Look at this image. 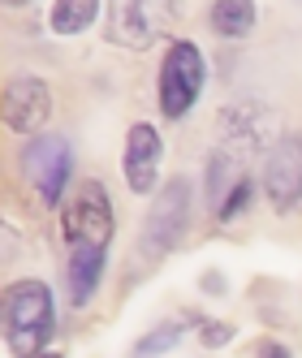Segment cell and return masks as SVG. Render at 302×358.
Returning <instances> with one entry per match:
<instances>
[{
  "label": "cell",
  "instance_id": "cell-1",
  "mask_svg": "<svg viewBox=\"0 0 302 358\" xmlns=\"http://www.w3.org/2000/svg\"><path fill=\"white\" fill-rule=\"evenodd\" d=\"M57 302L43 280L27 276L5 289V341L13 358H43V345L52 341Z\"/></svg>",
  "mask_w": 302,
  "mask_h": 358
},
{
  "label": "cell",
  "instance_id": "cell-2",
  "mask_svg": "<svg viewBox=\"0 0 302 358\" xmlns=\"http://www.w3.org/2000/svg\"><path fill=\"white\" fill-rule=\"evenodd\" d=\"M208 83V61L203 52L190 43V39H173L168 52L160 61V83H156V99H160V113L168 121H182L190 108L199 91H203Z\"/></svg>",
  "mask_w": 302,
  "mask_h": 358
},
{
  "label": "cell",
  "instance_id": "cell-3",
  "mask_svg": "<svg viewBox=\"0 0 302 358\" xmlns=\"http://www.w3.org/2000/svg\"><path fill=\"white\" fill-rule=\"evenodd\" d=\"M117 234V216H113V199L104 182H82L65 199V216H61V238L65 246H104Z\"/></svg>",
  "mask_w": 302,
  "mask_h": 358
},
{
  "label": "cell",
  "instance_id": "cell-4",
  "mask_svg": "<svg viewBox=\"0 0 302 358\" xmlns=\"http://www.w3.org/2000/svg\"><path fill=\"white\" fill-rule=\"evenodd\" d=\"M186 224H190V182L186 177H173V182L156 194L151 212L143 220V238H138V250L143 259H164V255L186 238Z\"/></svg>",
  "mask_w": 302,
  "mask_h": 358
},
{
  "label": "cell",
  "instance_id": "cell-5",
  "mask_svg": "<svg viewBox=\"0 0 302 358\" xmlns=\"http://www.w3.org/2000/svg\"><path fill=\"white\" fill-rule=\"evenodd\" d=\"M22 164H27V177L35 182L39 199L48 203V208H57V203L65 199V182L73 173V147L65 134H39L27 143V151H22Z\"/></svg>",
  "mask_w": 302,
  "mask_h": 358
},
{
  "label": "cell",
  "instance_id": "cell-6",
  "mask_svg": "<svg viewBox=\"0 0 302 358\" xmlns=\"http://www.w3.org/2000/svg\"><path fill=\"white\" fill-rule=\"evenodd\" d=\"M264 194L276 212H294L302 203V134H281L264 160Z\"/></svg>",
  "mask_w": 302,
  "mask_h": 358
},
{
  "label": "cell",
  "instance_id": "cell-7",
  "mask_svg": "<svg viewBox=\"0 0 302 358\" xmlns=\"http://www.w3.org/2000/svg\"><path fill=\"white\" fill-rule=\"evenodd\" d=\"M160 160H164V138L151 121H134L125 134V151H121V173L130 194H151L160 182Z\"/></svg>",
  "mask_w": 302,
  "mask_h": 358
},
{
  "label": "cell",
  "instance_id": "cell-8",
  "mask_svg": "<svg viewBox=\"0 0 302 358\" xmlns=\"http://www.w3.org/2000/svg\"><path fill=\"white\" fill-rule=\"evenodd\" d=\"M52 117V91L35 73H17L5 87V125L13 134H31L39 138V130Z\"/></svg>",
  "mask_w": 302,
  "mask_h": 358
},
{
  "label": "cell",
  "instance_id": "cell-9",
  "mask_svg": "<svg viewBox=\"0 0 302 358\" xmlns=\"http://www.w3.org/2000/svg\"><path fill=\"white\" fill-rule=\"evenodd\" d=\"M160 35V17L151 13L143 0H117L108 9V39L121 48H147Z\"/></svg>",
  "mask_w": 302,
  "mask_h": 358
},
{
  "label": "cell",
  "instance_id": "cell-10",
  "mask_svg": "<svg viewBox=\"0 0 302 358\" xmlns=\"http://www.w3.org/2000/svg\"><path fill=\"white\" fill-rule=\"evenodd\" d=\"M108 250L104 246H65V280H69V302L82 306L104 280Z\"/></svg>",
  "mask_w": 302,
  "mask_h": 358
},
{
  "label": "cell",
  "instance_id": "cell-11",
  "mask_svg": "<svg viewBox=\"0 0 302 358\" xmlns=\"http://www.w3.org/2000/svg\"><path fill=\"white\" fill-rule=\"evenodd\" d=\"M268 130H272V117L268 108H259L255 99H246V104H233L229 113L220 117V138L224 143H233L242 134V151H255L268 143Z\"/></svg>",
  "mask_w": 302,
  "mask_h": 358
},
{
  "label": "cell",
  "instance_id": "cell-12",
  "mask_svg": "<svg viewBox=\"0 0 302 358\" xmlns=\"http://www.w3.org/2000/svg\"><path fill=\"white\" fill-rule=\"evenodd\" d=\"M255 5L250 0H216L212 5V35H220V39H246L250 31H255Z\"/></svg>",
  "mask_w": 302,
  "mask_h": 358
},
{
  "label": "cell",
  "instance_id": "cell-13",
  "mask_svg": "<svg viewBox=\"0 0 302 358\" xmlns=\"http://www.w3.org/2000/svg\"><path fill=\"white\" fill-rule=\"evenodd\" d=\"M242 177H246V173L238 169V160L229 156V151H216V156L208 160V203H212V212L224 208V199L238 190Z\"/></svg>",
  "mask_w": 302,
  "mask_h": 358
},
{
  "label": "cell",
  "instance_id": "cell-14",
  "mask_svg": "<svg viewBox=\"0 0 302 358\" xmlns=\"http://www.w3.org/2000/svg\"><path fill=\"white\" fill-rule=\"evenodd\" d=\"M95 17H99L95 0H57L52 5V31L57 35H82Z\"/></svg>",
  "mask_w": 302,
  "mask_h": 358
},
{
  "label": "cell",
  "instance_id": "cell-15",
  "mask_svg": "<svg viewBox=\"0 0 302 358\" xmlns=\"http://www.w3.org/2000/svg\"><path fill=\"white\" fill-rule=\"evenodd\" d=\"M190 328V320H173V324H160V328H151L147 337H138L134 345V358H160L164 350H173L182 341V332Z\"/></svg>",
  "mask_w": 302,
  "mask_h": 358
},
{
  "label": "cell",
  "instance_id": "cell-16",
  "mask_svg": "<svg viewBox=\"0 0 302 358\" xmlns=\"http://www.w3.org/2000/svg\"><path fill=\"white\" fill-rule=\"evenodd\" d=\"M246 203H250V177H242V182H238V190H233L229 199H224V208L216 212V220H233L238 212H246Z\"/></svg>",
  "mask_w": 302,
  "mask_h": 358
},
{
  "label": "cell",
  "instance_id": "cell-17",
  "mask_svg": "<svg viewBox=\"0 0 302 358\" xmlns=\"http://www.w3.org/2000/svg\"><path fill=\"white\" fill-rule=\"evenodd\" d=\"M233 337V328L229 324H216V320H203V324H199V341H203V345H224V341H229Z\"/></svg>",
  "mask_w": 302,
  "mask_h": 358
},
{
  "label": "cell",
  "instance_id": "cell-18",
  "mask_svg": "<svg viewBox=\"0 0 302 358\" xmlns=\"http://www.w3.org/2000/svg\"><path fill=\"white\" fill-rule=\"evenodd\" d=\"M255 358H289V350H285L281 341H259V350H255Z\"/></svg>",
  "mask_w": 302,
  "mask_h": 358
},
{
  "label": "cell",
  "instance_id": "cell-19",
  "mask_svg": "<svg viewBox=\"0 0 302 358\" xmlns=\"http://www.w3.org/2000/svg\"><path fill=\"white\" fill-rule=\"evenodd\" d=\"M43 358H65V354H43Z\"/></svg>",
  "mask_w": 302,
  "mask_h": 358
}]
</instances>
